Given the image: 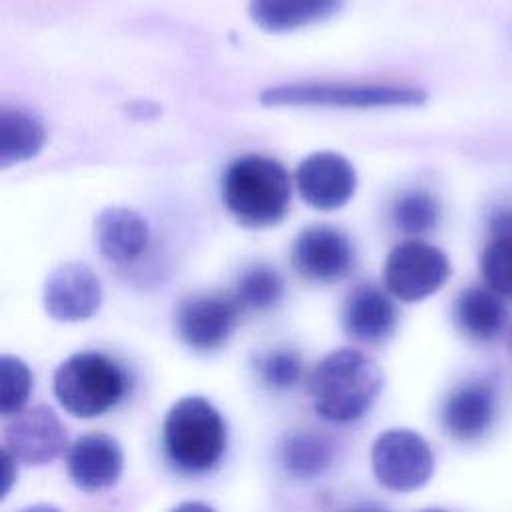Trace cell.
Here are the masks:
<instances>
[{
    "instance_id": "cell-1",
    "label": "cell",
    "mask_w": 512,
    "mask_h": 512,
    "mask_svg": "<svg viewBox=\"0 0 512 512\" xmlns=\"http://www.w3.org/2000/svg\"><path fill=\"white\" fill-rule=\"evenodd\" d=\"M382 386V370L372 358L354 348H340L312 370V406L328 422H354L374 406Z\"/></svg>"
},
{
    "instance_id": "cell-2",
    "label": "cell",
    "mask_w": 512,
    "mask_h": 512,
    "mask_svg": "<svg viewBox=\"0 0 512 512\" xmlns=\"http://www.w3.org/2000/svg\"><path fill=\"white\" fill-rule=\"evenodd\" d=\"M226 210L246 228H270L290 206V178L282 164L262 154L232 160L222 176Z\"/></svg>"
},
{
    "instance_id": "cell-3",
    "label": "cell",
    "mask_w": 512,
    "mask_h": 512,
    "mask_svg": "<svg viewBox=\"0 0 512 512\" xmlns=\"http://www.w3.org/2000/svg\"><path fill=\"white\" fill-rule=\"evenodd\" d=\"M162 440L176 470L202 474L212 470L226 450V422L206 398L184 396L166 412Z\"/></svg>"
},
{
    "instance_id": "cell-4",
    "label": "cell",
    "mask_w": 512,
    "mask_h": 512,
    "mask_svg": "<svg viewBox=\"0 0 512 512\" xmlns=\"http://www.w3.org/2000/svg\"><path fill=\"white\" fill-rule=\"evenodd\" d=\"M128 390L124 368L102 352H76L54 372V394L76 418H94L114 408Z\"/></svg>"
},
{
    "instance_id": "cell-5",
    "label": "cell",
    "mask_w": 512,
    "mask_h": 512,
    "mask_svg": "<svg viewBox=\"0 0 512 512\" xmlns=\"http://www.w3.org/2000/svg\"><path fill=\"white\" fill-rule=\"evenodd\" d=\"M262 106L270 108H406L426 102V92L396 84H342L304 82L270 86L260 94Z\"/></svg>"
},
{
    "instance_id": "cell-6",
    "label": "cell",
    "mask_w": 512,
    "mask_h": 512,
    "mask_svg": "<svg viewBox=\"0 0 512 512\" xmlns=\"http://www.w3.org/2000/svg\"><path fill=\"white\" fill-rule=\"evenodd\" d=\"M370 460L376 480L394 492L418 490L434 472V456L428 442L408 428L382 432L372 444Z\"/></svg>"
},
{
    "instance_id": "cell-7",
    "label": "cell",
    "mask_w": 512,
    "mask_h": 512,
    "mask_svg": "<svg viewBox=\"0 0 512 512\" xmlns=\"http://www.w3.org/2000/svg\"><path fill=\"white\" fill-rule=\"evenodd\" d=\"M450 276V262L442 250L422 240L394 246L384 262V284L402 302H418L438 292Z\"/></svg>"
},
{
    "instance_id": "cell-8",
    "label": "cell",
    "mask_w": 512,
    "mask_h": 512,
    "mask_svg": "<svg viewBox=\"0 0 512 512\" xmlns=\"http://www.w3.org/2000/svg\"><path fill=\"white\" fill-rule=\"evenodd\" d=\"M302 200L314 210L330 212L348 204L356 192L354 166L336 152L308 154L296 168Z\"/></svg>"
},
{
    "instance_id": "cell-9",
    "label": "cell",
    "mask_w": 512,
    "mask_h": 512,
    "mask_svg": "<svg viewBox=\"0 0 512 512\" xmlns=\"http://www.w3.org/2000/svg\"><path fill=\"white\" fill-rule=\"evenodd\" d=\"M42 302L50 318L58 322H82L98 312L102 286L86 264L66 262L48 274Z\"/></svg>"
},
{
    "instance_id": "cell-10",
    "label": "cell",
    "mask_w": 512,
    "mask_h": 512,
    "mask_svg": "<svg viewBox=\"0 0 512 512\" xmlns=\"http://www.w3.org/2000/svg\"><path fill=\"white\" fill-rule=\"evenodd\" d=\"M66 428L48 406H34L14 414L4 428L6 450L22 464L44 466L66 448Z\"/></svg>"
},
{
    "instance_id": "cell-11",
    "label": "cell",
    "mask_w": 512,
    "mask_h": 512,
    "mask_svg": "<svg viewBox=\"0 0 512 512\" xmlns=\"http://www.w3.org/2000/svg\"><path fill=\"white\" fill-rule=\"evenodd\" d=\"M290 258L300 276L314 282H336L350 272L354 250L346 234L320 224L296 236Z\"/></svg>"
},
{
    "instance_id": "cell-12",
    "label": "cell",
    "mask_w": 512,
    "mask_h": 512,
    "mask_svg": "<svg viewBox=\"0 0 512 512\" xmlns=\"http://www.w3.org/2000/svg\"><path fill=\"white\" fill-rule=\"evenodd\" d=\"M238 322V302L224 296L186 300L176 314L180 340L198 352L218 350L228 342Z\"/></svg>"
},
{
    "instance_id": "cell-13",
    "label": "cell",
    "mask_w": 512,
    "mask_h": 512,
    "mask_svg": "<svg viewBox=\"0 0 512 512\" xmlns=\"http://www.w3.org/2000/svg\"><path fill=\"white\" fill-rule=\"evenodd\" d=\"M498 396L490 380L472 378L458 384L444 400L440 420L444 430L462 442L484 436L496 418Z\"/></svg>"
},
{
    "instance_id": "cell-14",
    "label": "cell",
    "mask_w": 512,
    "mask_h": 512,
    "mask_svg": "<svg viewBox=\"0 0 512 512\" xmlns=\"http://www.w3.org/2000/svg\"><path fill=\"white\" fill-rule=\"evenodd\" d=\"M68 476L88 492L108 488L118 482L124 468L120 444L102 432L80 436L68 450Z\"/></svg>"
},
{
    "instance_id": "cell-15",
    "label": "cell",
    "mask_w": 512,
    "mask_h": 512,
    "mask_svg": "<svg viewBox=\"0 0 512 512\" xmlns=\"http://www.w3.org/2000/svg\"><path fill=\"white\" fill-rule=\"evenodd\" d=\"M94 236L100 254L108 262L130 264L144 254L150 232L146 220L138 212L110 206L98 214Z\"/></svg>"
},
{
    "instance_id": "cell-16",
    "label": "cell",
    "mask_w": 512,
    "mask_h": 512,
    "mask_svg": "<svg viewBox=\"0 0 512 512\" xmlns=\"http://www.w3.org/2000/svg\"><path fill=\"white\" fill-rule=\"evenodd\" d=\"M396 308L388 294L376 286H358L344 306V330L358 342L376 344L386 340L396 326Z\"/></svg>"
},
{
    "instance_id": "cell-17",
    "label": "cell",
    "mask_w": 512,
    "mask_h": 512,
    "mask_svg": "<svg viewBox=\"0 0 512 512\" xmlns=\"http://www.w3.org/2000/svg\"><path fill=\"white\" fill-rule=\"evenodd\" d=\"M340 4L342 0H250L248 14L260 30L282 34L326 20Z\"/></svg>"
},
{
    "instance_id": "cell-18",
    "label": "cell",
    "mask_w": 512,
    "mask_h": 512,
    "mask_svg": "<svg viewBox=\"0 0 512 512\" xmlns=\"http://www.w3.org/2000/svg\"><path fill=\"white\" fill-rule=\"evenodd\" d=\"M458 328L474 340H492L506 324V308L490 288H468L454 304Z\"/></svg>"
},
{
    "instance_id": "cell-19",
    "label": "cell",
    "mask_w": 512,
    "mask_h": 512,
    "mask_svg": "<svg viewBox=\"0 0 512 512\" xmlns=\"http://www.w3.org/2000/svg\"><path fill=\"white\" fill-rule=\"evenodd\" d=\"M46 142L44 126L26 110L4 106L0 112V166L10 168L14 164L34 158Z\"/></svg>"
},
{
    "instance_id": "cell-20",
    "label": "cell",
    "mask_w": 512,
    "mask_h": 512,
    "mask_svg": "<svg viewBox=\"0 0 512 512\" xmlns=\"http://www.w3.org/2000/svg\"><path fill=\"white\" fill-rule=\"evenodd\" d=\"M336 456L332 440L318 432H292L280 444V462L296 478H314L326 472Z\"/></svg>"
},
{
    "instance_id": "cell-21",
    "label": "cell",
    "mask_w": 512,
    "mask_h": 512,
    "mask_svg": "<svg viewBox=\"0 0 512 512\" xmlns=\"http://www.w3.org/2000/svg\"><path fill=\"white\" fill-rule=\"evenodd\" d=\"M284 294L282 276L268 266H254L246 270L236 288V302L250 310H270Z\"/></svg>"
},
{
    "instance_id": "cell-22",
    "label": "cell",
    "mask_w": 512,
    "mask_h": 512,
    "mask_svg": "<svg viewBox=\"0 0 512 512\" xmlns=\"http://www.w3.org/2000/svg\"><path fill=\"white\" fill-rule=\"evenodd\" d=\"M392 220L406 234H426L440 220V206L434 196L422 190H412L400 196L392 208Z\"/></svg>"
},
{
    "instance_id": "cell-23",
    "label": "cell",
    "mask_w": 512,
    "mask_h": 512,
    "mask_svg": "<svg viewBox=\"0 0 512 512\" xmlns=\"http://www.w3.org/2000/svg\"><path fill=\"white\" fill-rule=\"evenodd\" d=\"M480 270L492 292L512 300V234H494L482 252Z\"/></svg>"
},
{
    "instance_id": "cell-24",
    "label": "cell",
    "mask_w": 512,
    "mask_h": 512,
    "mask_svg": "<svg viewBox=\"0 0 512 512\" xmlns=\"http://www.w3.org/2000/svg\"><path fill=\"white\" fill-rule=\"evenodd\" d=\"M32 390L30 368L16 356L0 358V414L12 416L22 410Z\"/></svg>"
},
{
    "instance_id": "cell-25",
    "label": "cell",
    "mask_w": 512,
    "mask_h": 512,
    "mask_svg": "<svg viewBox=\"0 0 512 512\" xmlns=\"http://www.w3.org/2000/svg\"><path fill=\"white\" fill-rule=\"evenodd\" d=\"M262 382L272 390H290L302 376V360L290 348H276L258 360Z\"/></svg>"
},
{
    "instance_id": "cell-26",
    "label": "cell",
    "mask_w": 512,
    "mask_h": 512,
    "mask_svg": "<svg viewBox=\"0 0 512 512\" xmlns=\"http://www.w3.org/2000/svg\"><path fill=\"white\" fill-rule=\"evenodd\" d=\"M16 462L18 460L6 448H2V468H4V474H2V494L4 496L8 494L12 482L16 480V474H12V468L16 466Z\"/></svg>"
},
{
    "instance_id": "cell-27",
    "label": "cell",
    "mask_w": 512,
    "mask_h": 512,
    "mask_svg": "<svg viewBox=\"0 0 512 512\" xmlns=\"http://www.w3.org/2000/svg\"><path fill=\"white\" fill-rule=\"evenodd\" d=\"M492 232L494 234H512V210L504 208L492 216Z\"/></svg>"
},
{
    "instance_id": "cell-28",
    "label": "cell",
    "mask_w": 512,
    "mask_h": 512,
    "mask_svg": "<svg viewBox=\"0 0 512 512\" xmlns=\"http://www.w3.org/2000/svg\"><path fill=\"white\" fill-rule=\"evenodd\" d=\"M170 512H214V510L202 502H182L176 508H172Z\"/></svg>"
},
{
    "instance_id": "cell-29",
    "label": "cell",
    "mask_w": 512,
    "mask_h": 512,
    "mask_svg": "<svg viewBox=\"0 0 512 512\" xmlns=\"http://www.w3.org/2000/svg\"><path fill=\"white\" fill-rule=\"evenodd\" d=\"M20 512H60V510L56 506H50V504H32V506L22 508Z\"/></svg>"
},
{
    "instance_id": "cell-30",
    "label": "cell",
    "mask_w": 512,
    "mask_h": 512,
    "mask_svg": "<svg viewBox=\"0 0 512 512\" xmlns=\"http://www.w3.org/2000/svg\"><path fill=\"white\" fill-rule=\"evenodd\" d=\"M422 512H446V510H440V508H426V510H422Z\"/></svg>"
},
{
    "instance_id": "cell-31",
    "label": "cell",
    "mask_w": 512,
    "mask_h": 512,
    "mask_svg": "<svg viewBox=\"0 0 512 512\" xmlns=\"http://www.w3.org/2000/svg\"><path fill=\"white\" fill-rule=\"evenodd\" d=\"M510 344H512V334H510Z\"/></svg>"
}]
</instances>
